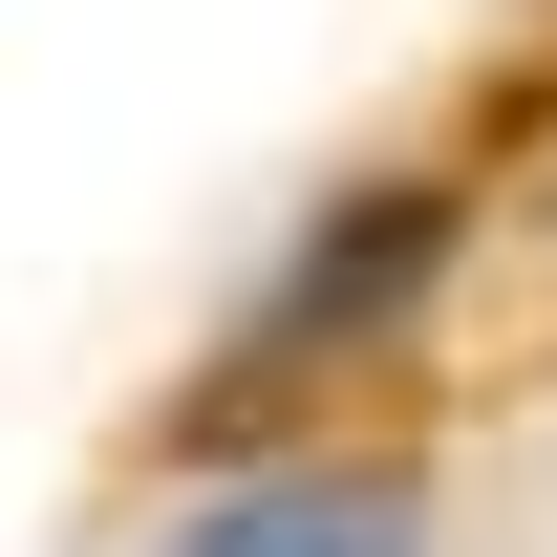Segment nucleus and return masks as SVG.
<instances>
[{"label":"nucleus","instance_id":"1","mask_svg":"<svg viewBox=\"0 0 557 557\" xmlns=\"http://www.w3.org/2000/svg\"><path fill=\"white\" fill-rule=\"evenodd\" d=\"M429 258H450V214H429V194H386V214L344 194L322 236H300V278H278L258 322H236V364H214V408H258V386H300L322 344H386V322L429 300Z\"/></svg>","mask_w":557,"mask_h":557},{"label":"nucleus","instance_id":"2","mask_svg":"<svg viewBox=\"0 0 557 557\" xmlns=\"http://www.w3.org/2000/svg\"><path fill=\"white\" fill-rule=\"evenodd\" d=\"M150 557H429V493H408V472H364V450H322V472L194 493Z\"/></svg>","mask_w":557,"mask_h":557}]
</instances>
